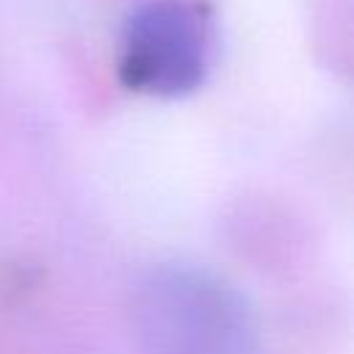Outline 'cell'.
<instances>
[{"mask_svg":"<svg viewBox=\"0 0 354 354\" xmlns=\"http://www.w3.org/2000/svg\"><path fill=\"white\" fill-rule=\"evenodd\" d=\"M213 64L210 11L191 0H149L138 6L119 44V77L149 97H185L196 91Z\"/></svg>","mask_w":354,"mask_h":354,"instance_id":"2","label":"cell"},{"mask_svg":"<svg viewBox=\"0 0 354 354\" xmlns=\"http://www.w3.org/2000/svg\"><path fill=\"white\" fill-rule=\"evenodd\" d=\"M136 313L149 354H254L257 346L241 293L202 268L152 271Z\"/></svg>","mask_w":354,"mask_h":354,"instance_id":"1","label":"cell"}]
</instances>
